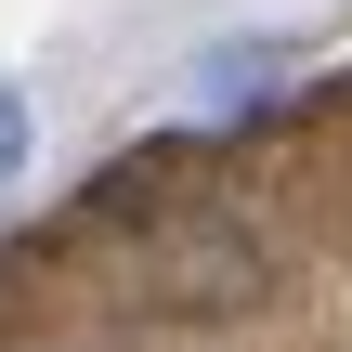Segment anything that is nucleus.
Wrapping results in <instances>:
<instances>
[{
	"mask_svg": "<svg viewBox=\"0 0 352 352\" xmlns=\"http://www.w3.org/2000/svg\"><path fill=\"white\" fill-rule=\"evenodd\" d=\"M274 78H287V52H274V39H222V52H209V104H235V91H274Z\"/></svg>",
	"mask_w": 352,
	"mask_h": 352,
	"instance_id": "f257e3e1",
	"label": "nucleus"
},
{
	"mask_svg": "<svg viewBox=\"0 0 352 352\" xmlns=\"http://www.w3.org/2000/svg\"><path fill=\"white\" fill-rule=\"evenodd\" d=\"M26 144H39V118H26V91L0 78V183H26Z\"/></svg>",
	"mask_w": 352,
	"mask_h": 352,
	"instance_id": "f03ea898",
	"label": "nucleus"
}]
</instances>
